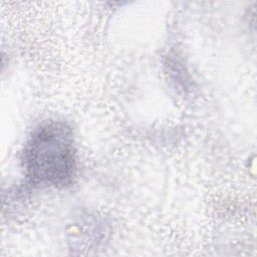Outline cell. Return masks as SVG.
Masks as SVG:
<instances>
[{
  "label": "cell",
  "mask_w": 257,
  "mask_h": 257,
  "mask_svg": "<svg viewBox=\"0 0 257 257\" xmlns=\"http://www.w3.org/2000/svg\"><path fill=\"white\" fill-rule=\"evenodd\" d=\"M27 178L35 185L63 187L76 173V151L71 128L63 122L40 125L29 138L23 152Z\"/></svg>",
  "instance_id": "1"
}]
</instances>
